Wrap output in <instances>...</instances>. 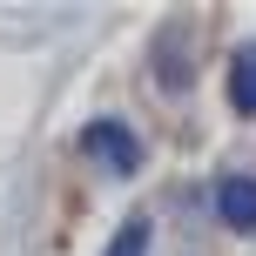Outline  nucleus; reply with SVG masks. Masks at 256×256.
<instances>
[{
	"mask_svg": "<svg viewBox=\"0 0 256 256\" xmlns=\"http://www.w3.org/2000/svg\"><path fill=\"white\" fill-rule=\"evenodd\" d=\"M230 108L256 115V48H236V61H230Z\"/></svg>",
	"mask_w": 256,
	"mask_h": 256,
	"instance_id": "nucleus-3",
	"label": "nucleus"
},
{
	"mask_svg": "<svg viewBox=\"0 0 256 256\" xmlns=\"http://www.w3.org/2000/svg\"><path fill=\"white\" fill-rule=\"evenodd\" d=\"M81 148H88L108 176H135V168H142V142L128 135L122 122H88V128H81Z\"/></svg>",
	"mask_w": 256,
	"mask_h": 256,
	"instance_id": "nucleus-1",
	"label": "nucleus"
},
{
	"mask_svg": "<svg viewBox=\"0 0 256 256\" xmlns=\"http://www.w3.org/2000/svg\"><path fill=\"white\" fill-rule=\"evenodd\" d=\"M216 216L230 222L236 236H256V182L250 176H222L216 182Z\"/></svg>",
	"mask_w": 256,
	"mask_h": 256,
	"instance_id": "nucleus-2",
	"label": "nucleus"
},
{
	"mask_svg": "<svg viewBox=\"0 0 256 256\" xmlns=\"http://www.w3.org/2000/svg\"><path fill=\"white\" fill-rule=\"evenodd\" d=\"M108 256H148V216H128L108 243Z\"/></svg>",
	"mask_w": 256,
	"mask_h": 256,
	"instance_id": "nucleus-4",
	"label": "nucleus"
}]
</instances>
